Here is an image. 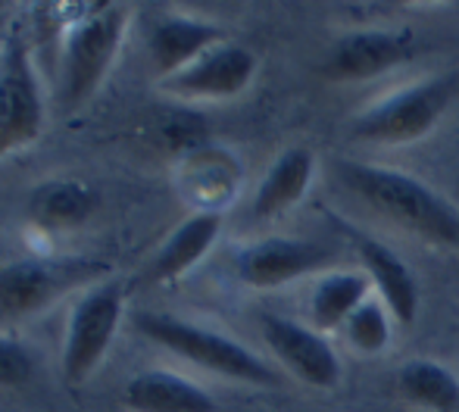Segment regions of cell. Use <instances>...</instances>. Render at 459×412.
Here are the masks:
<instances>
[{"mask_svg": "<svg viewBox=\"0 0 459 412\" xmlns=\"http://www.w3.org/2000/svg\"><path fill=\"white\" fill-rule=\"evenodd\" d=\"M132 325L147 340L166 347L169 353L212 372V375L231 378L241 384H256V388H278L281 384L278 372L266 359L256 356L250 347L238 344L219 331H210L204 325H194V322L166 313H134Z\"/></svg>", "mask_w": 459, "mask_h": 412, "instance_id": "cell-2", "label": "cell"}, {"mask_svg": "<svg viewBox=\"0 0 459 412\" xmlns=\"http://www.w3.org/2000/svg\"><path fill=\"white\" fill-rule=\"evenodd\" d=\"M412 60V35L400 29L347 31L332 44L325 75L332 82H368Z\"/></svg>", "mask_w": 459, "mask_h": 412, "instance_id": "cell-11", "label": "cell"}, {"mask_svg": "<svg viewBox=\"0 0 459 412\" xmlns=\"http://www.w3.org/2000/svg\"><path fill=\"white\" fill-rule=\"evenodd\" d=\"M122 304H126V288L116 279L97 285L75 304L60 359L63 378L69 384H85L100 369L103 356L116 338V328L122 322Z\"/></svg>", "mask_w": 459, "mask_h": 412, "instance_id": "cell-6", "label": "cell"}, {"mask_svg": "<svg viewBox=\"0 0 459 412\" xmlns=\"http://www.w3.org/2000/svg\"><path fill=\"white\" fill-rule=\"evenodd\" d=\"M128 29L126 6H97L75 19L66 31L63 44V73H60V103L66 113L85 107L103 85L107 73L113 69L116 54Z\"/></svg>", "mask_w": 459, "mask_h": 412, "instance_id": "cell-4", "label": "cell"}, {"mask_svg": "<svg viewBox=\"0 0 459 412\" xmlns=\"http://www.w3.org/2000/svg\"><path fill=\"white\" fill-rule=\"evenodd\" d=\"M44 128V107L29 44L10 35L0 54V159L31 144Z\"/></svg>", "mask_w": 459, "mask_h": 412, "instance_id": "cell-7", "label": "cell"}, {"mask_svg": "<svg viewBox=\"0 0 459 412\" xmlns=\"http://www.w3.org/2000/svg\"><path fill=\"white\" fill-rule=\"evenodd\" d=\"M328 266H334L332 250L303 237H263L256 244H247L235 260L238 279L256 291H273Z\"/></svg>", "mask_w": 459, "mask_h": 412, "instance_id": "cell-9", "label": "cell"}, {"mask_svg": "<svg viewBox=\"0 0 459 412\" xmlns=\"http://www.w3.org/2000/svg\"><path fill=\"white\" fill-rule=\"evenodd\" d=\"M219 231H222V216H219V212L204 210V212L187 216L185 222L172 231L169 241L157 250V256H153L151 269H147L151 281L163 285V281H176V279H182L185 272H191V269L210 253L212 244L219 241Z\"/></svg>", "mask_w": 459, "mask_h": 412, "instance_id": "cell-17", "label": "cell"}, {"mask_svg": "<svg viewBox=\"0 0 459 412\" xmlns=\"http://www.w3.org/2000/svg\"><path fill=\"white\" fill-rule=\"evenodd\" d=\"M109 272L94 256H29L0 266V322H22Z\"/></svg>", "mask_w": 459, "mask_h": 412, "instance_id": "cell-5", "label": "cell"}, {"mask_svg": "<svg viewBox=\"0 0 459 412\" xmlns=\"http://www.w3.org/2000/svg\"><path fill=\"white\" fill-rule=\"evenodd\" d=\"M31 372H35V359L29 347L0 334V388H19L29 382Z\"/></svg>", "mask_w": 459, "mask_h": 412, "instance_id": "cell-21", "label": "cell"}, {"mask_svg": "<svg viewBox=\"0 0 459 412\" xmlns=\"http://www.w3.org/2000/svg\"><path fill=\"white\" fill-rule=\"evenodd\" d=\"M313 176L316 153L309 147H288V150H281L254 194V216L275 219L281 212L294 210L309 191V185H313Z\"/></svg>", "mask_w": 459, "mask_h": 412, "instance_id": "cell-16", "label": "cell"}, {"mask_svg": "<svg viewBox=\"0 0 459 412\" xmlns=\"http://www.w3.org/2000/svg\"><path fill=\"white\" fill-rule=\"evenodd\" d=\"M29 219L44 231H73L82 228L97 210V191L79 178H50L31 188Z\"/></svg>", "mask_w": 459, "mask_h": 412, "instance_id": "cell-15", "label": "cell"}, {"mask_svg": "<svg viewBox=\"0 0 459 412\" xmlns=\"http://www.w3.org/2000/svg\"><path fill=\"white\" fill-rule=\"evenodd\" d=\"M368 288L372 281L366 272L322 275L309 294V319H313L316 331L325 334L332 328H344L347 319L368 300Z\"/></svg>", "mask_w": 459, "mask_h": 412, "instance_id": "cell-18", "label": "cell"}, {"mask_svg": "<svg viewBox=\"0 0 459 412\" xmlns=\"http://www.w3.org/2000/svg\"><path fill=\"white\" fill-rule=\"evenodd\" d=\"M397 391L419 409L459 412V378L431 359H410L397 369Z\"/></svg>", "mask_w": 459, "mask_h": 412, "instance_id": "cell-19", "label": "cell"}, {"mask_svg": "<svg viewBox=\"0 0 459 412\" xmlns=\"http://www.w3.org/2000/svg\"><path fill=\"white\" fill-rule=\"evenodd\" d=\"M353 247H357V256L363 262V272L368 275L372 288L378 291L381 304L387 306V313L394 315V322L400 325H412L419 315V285L412 269L394 253L391 247H385L375 237H353Z\"/></svg>", "mask_w": 459, "mask_h": 412, "instance_id": "cell-13", "label": "cell"}, {"mask_svg": "<svg viewBox=\"0 0 459 412\" xmlns=\"http://www.w3.org/2000/svg\"><path fill=\"white\" fill-rule=\"evenodd\" d=\"M225 41H229V35H225L222 25L172 13V16H163L153 22L147 47H151V63L157 69V75L169 79V75L191 66L194 60H200L206 50Z\"/></svg>", "mask_w": 459, "mask_h": 412, "instance_id": "cell-12", "label": "cell"}, {"mask_svg": "<svg viewBox=\"0 0 459 412\" xmlns=\"http://www.w3.org/2000/svg\"><path fill=\"white\" fill-rule=\"evenodd\" d=\"M334 172L341 185L359 201H366L375 212L403 225L425 241L459 250V210L447 197L419 182L416 176L363 163V159H338Z\"/></svg>", "mask_w": 459, "mask_h": 412, "instance_id": "cell-1", "label": "cell"}, {"mask_svg": "<svg viewBox=\"0 0 459 412\" xmlns=\"http://www.w3.org/2000/svg\"><path fill=\"white\" fill-rule=\"evenodd\" d=\"M256 56L244 44L225 41L206 50L182 73L160 82V91L176 100H229L254 82Z\"/></svg>", "mask_w": 459, "mask_h": 412, "instance_id": "cell-10", "label": "cell"}, {"mask_svg": "<svg viewBox=\"0 0 459 412\" xmlns=\"http://www.w3.org/2000/svg\"><path fill=\"white\" fill-rule=\"evenodd\" d=\"M459 94V75H429L385 94L351 119V138L366 144H410L431 132Z\"/></svg>", "mask_w": 459, "mask_h": 412, "instance_id": "cell-3", "label": "cell"}, {"mask_svg": "<svg viewBox=\"0 0 459 412\" xmlns=\"http://www.w3.org/2000/svg\"><path fill=\"white\" fill-rule=\"evenodd\" d=\"M391 319L394 315L387 313L385 304L366 300V304L347 319V325H344L347 344L357 353H363V356H372V353L385 350V347L391 344Z\"/></svg>", "mask_w": 459, "mask_h": 412, "instance_id": "cell-20", "label": "cell"}, {"mask_svg": "<svg viewBox=\"0 0 459 412\" xmlns=\"http://www.w3.org/2000/svg\"><path fill=\"white\" fill-rule=\"evenodd\" d=\"M122 403L132 412H216V400L200 384L169 369H147L128 378Z\"/></svg>", "mask_w": 459, "mask_h": 412, "instance_id": "cell-14", "label": "cell"}, {"mask_svg": "<svg viewBox=\"0 0 459 412\" xmlns=\"http://www.w3.org/2000/svg\"><path fill=\"white\" fill-rule=\"evenodd\" d=\"M260 331L266 347L281 359V365L316 391H332L341 382V356L334 353L332 340L313 325H300L294 319L266 313L260 319Z\"/></svg>", "mask_w": 459, "mask_h": 412, "instance_id": "cell-8", "label": "cell"}]
</instances>
